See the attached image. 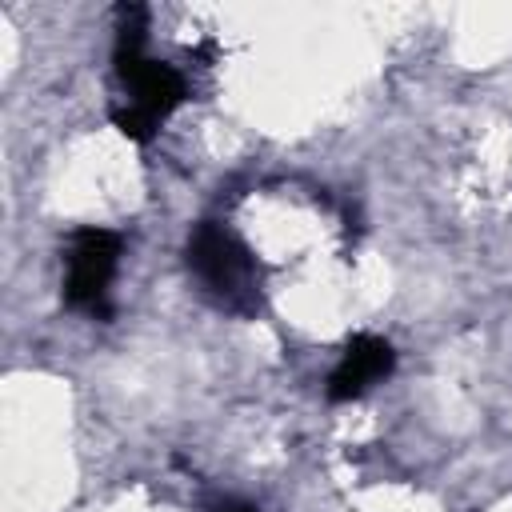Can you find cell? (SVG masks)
I'll return each instance as SVG.
<instances>
[{
  "mask_svg": "<svg viewBox=\"0 0 512 512\" xmlns=\"http://www.w3.org/2000/svg\"><path fill=\"white\" fill-rule=\"evenodd\" d=\"M392 368H396L392 344L376 332H360L336 356V364L328 372V396L332 400H356V396L372 392L380 380H388Z\"/></svg>",
  "mask_w": 512,
  "mask_h": 512,
  "instance_id": "cell-4",
  "label": "cell"
},
{
  "mask_svg": "<svg viewBox=\"0 0 512 512\" xmlns=\"http://www.w3.org/2000/svg\"><path fill=\"white\" fill-rule=\"evenodd\" d=\"M216 512H260V508H252V504H240V500H224Z\"/></svg>",
  "mask_w": 512,
  "mask_h": 512,
  "instance_id": "cell-5",
  "label": "cell"
},
{
  "mask_svg": "<svg viewBox=\"0 0 512 512\" xmlns=\"http://www.w3.org/2000/svg\"><path fill=\"white\" fill-rule=\"evenodd\" d=\"M144 8H128L124 24L116 32V76H120V108L116 124L128 140H152L156 128L188 100V80L168 60H156L148 52L144 36Z\"/></svg>",
  "mask_w": 512,
  "mask_h": 512,
  "instance_id": "cell-1",
  "label": "cell"
},
{
  "mask_svg": "<svg viewBox=\"0 0 512 512\" xmlns=\"http://www.w3.org/2000/svg\"><path fill=\"white\" fill-rule=\"evenodd\" d=\"M120 252L124 240L112 228H76L64 248V300L76 312L88 316H108V296L112 280L120 272Z\"/></svg>",
  "mask_w": 512,
  "mask_h": 512,
  "instance_id": "cell-3",
  "label": "cell"
},
{
  "mask_svg": "<svg viewBox=\"0 0 512 512\" xmlns=\"http://www.w3.org/2000/svg\"><path fill=\"white\" fill-rule=\"evenodd\" d=\"M188 268L228 312H256L260 308V264L248 244L228 232L224 224H196L188 236Z\"/></svg>",
  "mask_w": 512,
  "mask_h": 512,
  "instance_id": "cell-2",
  "label": "cell"
}]
</instances>
